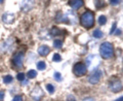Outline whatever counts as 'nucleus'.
Instances as JSON below:
<instances>
[{
    "label": "nucleus",
    "instance_id": "obj_32",
    "mask_svg": "<svg viewBox=\"0 0 123 101\" xmlns=\"http://www.w3.org/2000/svg\"><path fill=\"white\" fill-rule=\"evenodd\" d=\"M1 3H3V1H2V0H0V4H1Z\"/></svg>",
    "mask_w": 123,
    "mask_h": 101
},
{
    "label": "nucleus",
    "instance_id": "obj_22",
    "mask_svg": "<svg viewBox=\"0 0 123 101\" xmlns=\"http://www.w3.org/2000/svg\"><path fill=\"white\" fill-rule=\"evenodd\" d=\"M51 33L53 34V35H56V34H60L61 33V31L56 28V27H52V29H51Z\"/></svg>",
    "mask_w": 123,
    "mask_h": 101
},
{
    "label": "nucleus",
    "instance_id": "obj_8",
    "mask_svg": "<svg viewBox=\"0 0 123 101\" xmlns=\"http://www.w3.org/2000/svg\"><path fill=\"white\" fill-rule=\"evenodd\" d=\"M42 94H43V93H42L41 89L39 87H36L32 91V93H31V95H32V97L34 98V100H35V101H39L40 97H42Z\"/></svg>",
    "mask_w": 123,
    "mask_h": 101
},
{
    "label": "nucleus",
    "instance_id": "obj_4",
    "mask_svg": "<svg viewBox=\"0 0 123 101\" xmlns=\"http://www.w3.org/2000/svg\"><path fill=\"white\" fill-rule=\"evenodd\" d=\"M73 72H74V74L76 76L85 75L86 72H87V67H86V65L84 63L79 62V63H76L74 65V67H73Z\"/></svg>",
    "mask_w": 123,
    "mask_h": 101
},
{
    "label": "nucleus",
    "instance_id": "obj_18",
    "mask_svg": "<svg viewBox=\"0 0 123 101\" xmlns=\"http://www.w3.org/2000/svg\"><path fill=\"white\" fill-rule=\"evenodd\" d=\"M46 90L48 91V93H50V94H53V92H55V87L52 86V85L50 84H48V85H46Z\"/></svg>",
    "mask_w": 123,
    "mask_h": 101
},
{
    "label": "nucleus",
    "instance_id": "obj_27",
    "mask_svg": "<svg viewBox=\"0 0 123 101\" xmlns=\"http://www.w3.org/2000/svg\"><path fill=\"white\" fill-rule=\"evenodd\" d=\"M3 99H4V92L0 91V101H2Z\"/></svg>",
    "mask_w": 123,
    "mask_h": 101
},
{
    "label": "nucleus",
    "instance_id": "obj_14",
    "mask_svg": "<svg viewBox=\"0 0 123 101\" xmlns=\"http://www.w3.org/2000/svg\"><path fill=\"white\" fill-rule=\"evenodd\" d=\"M45 68H46L45 62H43V61H39V62L37 63V69H39V70H44Z\"/></svg>",
    "mask_w": 123,
    "mask_h": 101
},
{
    "label": "nucleus",
    "instance_id": "obj_26",
    "mask_svg": "<svg viewBox=\"0 0 123 101\" xmlns=\"http://www.w3.org/2000/svg\"><path fill=\"white\" fill-rule=\"evenodd\" d=\"M95 5H97L98 8H99L101 6H104V2H101V1H97L95 2Z\"/></svg>",
    "mask_w": 123,
    "mask_h": 101
},
{
    "label": "nucleus",
    "instance_id": "obj_11",
    "mask_svg": "<svg viewBox=\"0 0 123 101\" xmlns=\"http://www.w3.org/2000/svg\"><path fill=\"white\" fill-rule=\"evenodd\" d=\"M83 1L82 0H71V1H69V4L70 6H72L74 9H79L80 7L83 5Z\"/></svg>",
    "mask_w": 123,
    "mask_h": 101
},
{
    "label": "nucleus",
    "instance_id": "obj_3",
    "mask_svg": "<svg viewBox=\"0 0 123 101\" xmlns=\"http://www.w3.org/2000/svg\"><path fill=\"white\" fill-rule=\"evenodd\" d=\"M99 63H101V61H99V58L97 55H90V56L87 57L85 65H86L87 69L88 68L89 69H94L99 65Z\"/></svg>",
    "mask_w": 123,
    "mask_h": 101
},
{
    "label": "nucleus",
    "instance_id": "obj_7",
    "mask_svg": "<svg viewBox=\"0 0 123 101\" xmlns=\"http://www.w3.org/2000/svg\"><path fill=\"white\" fill-rule=\"evenodd\" d=\"M109 89L112 92H115V93L121 91L122 90V84H121V81L120 80H113V81H111L110 85H109Z\"/></svg>",
    "mask_w": 123,
    "mask_h": 101
},
{
    "label": "nucleus",
    "instance_id": "obj_6",
    "mask_svg": "<svg viewBox=\"0 0 123 101\" xmlns=\"http://www.w3.org/2000/svg\"><path fill=\"white\" fill-rule=\"evenodd\" d=\"M23 61H24V53L23 52L17 53L12 58V63L14 64V66H17V67H21L23 65Z\"/></svg>",
    "mask_w": 123,
    "mask_h": 101
},
{
    "label": "nucleus",
    "instance_id": "obj_15",
    "mask_svg": "<svg viewBox=\"0 0 123 101\" xmlns=\"http://www.w3.org/2000/svg\"><path fill=\"white\" fill-rule=\"evenodd\" d=\"M53 46H55V49H61L62 46H63V42H62V40H60V39H55L53 41Z\"/></svg>",
    "mask_w": 123,
    "mask_h": 101
},
{
    "label": "nucleus",
    "instance_id": "obj_10",
    "mask_svg": "<svg viewBox=\"0 0 123 101\" xmlns=\"http://www.w3.org/2000/svg\"><path fill=\"white\" fill-rule=\"evenodd\" d=\"M49 52H50V49L48 48L47 45H41L39 49H38V54H39L40 56L42 57H45V56H47Z\"/></svg>",
    "mask_w": 123,
    "mask_h": 101
},
{
    "label": "nucleus",
    "instance_id": "obj_28",
    "mask_svg": "<svg viewBox=\"0 0 123 101\" xmlns=\"http://www.w3.org/2000/svg\"><path fill=\"white\" fill-rule=\"evenodd\" d=\"M82 101H95V100L92 99V98H85V99H83Z\"/></svg>",
    "mask_w": 123,
    "mask_h": 101
},
{
    "label": "nucleus",
    "instance_id": "obj_21",
    "mask_svg": "<svg viewBox=\"0 0 123 101\" xmlns=\"http://www.w3.org/2000/svg\"><path fill=\"white\" fill-rule=\"evenodd\" d=\"M53 77H55V79L56 81H61L62 80V74H61L60 72H55V75H53Z\"/></svg>",
    "mask_w": 123,
    "mask_h": 101
},
{
    "label": "nucleus",
    "instance_id": "obj_12",
    "mask_svg": "<svg viewBox=\"0 0 123 101\" xmlns=\"http://www.w3.org/2000/svg\"><path fill=\"white\" fill-rule=\"evenodd\" d=\"M27 76H28L29 79H35V77L37 76V71L34 70V69H32V70H29L28 73H27Z\"/></svg>",
    "mask_w": 123,
    "mask_h": 101
},
{
    "label": "nucleus",
    "instance_id": "obj_9",
    "mask_svg": "<svg viewBox=\"0 0 123 101\" xmlns=\"http://www.w3.org/2000/svg\"><path fill=\"white\" fill-rule=\"evenodd\" d=\"M14 20V14L10 13H5L2 15V21L6 23V24H11Z\"/></svg>",
    "mask_w": 123,
    "mask_h": 101
},
{
    "label": "nucleus",
    "instance_id": "obj_1",
    "mask_svg": "<svg viewBox=\"0 0 123 101\" xmlns=\"http://www.w3.org/2000/svg\"><path fill=\"white\" fill-rule=\"evenodd\" d=\"M80 23L86 29H90L94 25V14L89 10H86L80 17Z\"/></svg>",
    "mask_w": 123,
    "mask_h": 101
},
{
    "label": "nucleus",
    "instance_id": "obj_20",
    "mask_svg": "<svg viewBox=\"0 0 123 101\" xmlns=\"http://www.w3.org/2000/svg\"><path fill=\"white\" fill-rule=\"evenodd\" d=\"M52 60L55 62H60L62 60V57L60 56V54H55L53 57H52Z\"/></svg>",
    "mask_w": 123,
    "mask_h": 101
},
{
    "label": "nucleus",
    "instance_id": "obj_13",
    "mask_svg": "<svg viewBox=\"0 0 123 101\" xmlns=\"http://www.w3.org/2000/svg\"><path fill=\"white\" fill-rule=\"evenodd\" d=\"M93 36H94L95 38H101V37L104 36V33H103L99 29H95V30L93 31Z\"/></svg>",
    "mask_w": 123,
    "mask_h": 101
},
{
    "label": "nucleus",
    "instance_id": "obj_19",
    "mask_svg": "<svg viewBox=\"0 0 123 101\" xmlns=\"http://www.w3.org/2000/svg\"><path fill=\"white\" fill-rule=\"evenodd\" d=\"M17 79H18V80H20V81H24L25 80V73H23V72L18 73Z\"/></svg>",
    "mask_w": 123,
    "mask_h": 101
},
{
    "label": "nucleus",
    "instance_id": "obj_25",
    "mask_svg": "<svg viewBox=\"0 0 123 101\" xmlns=\"http://www.w3.org/2000/svg\"><path fill=\"white\" fill-rule=\"evenodd\" d=\"M12 101H23V97L22 96H15L12 99Z\"/></svg>",
    "mask_w": 123,
    "mask_h": 101
},
{
    "label": "nucleus",
    "instance_id": "obj_5",
    "mask_svg": "<svg viewBox=\"0 0 123 101\" xmlns=\"http://www.w3.org/2000/svg\"><path fill=\"white\" fill-rule=\"evenodd\" d=\"M103 76V71L99 70V69H95L94 71H92V73L89 75L88 77V80H89V83L92 84V85H95L98 84L99 80H101Z\"/></svg>",
    "mask_w": 123,
    "mask_h": 101
},
{
    "label": "nucleus",
    "instance_id": "obj_29",
    "mask_svg": "<svg viewBox=\"0 0 123 101\" xmlns=\"http://www.w3.org/2000/svg\"><path fill=\"white\" fill-rule=\"evenodd\" d=\"M68 101H76L73 97H69V99H68Z\"/></svg>",
    "mask_w": 123,
    "mask_h": 101
},
{
    "label": "nucleus",
    "instance_id": "obj_30",
    "mask_svg": "<svg viewBox=\"0 0 123 101\" xmlns=\"http://www.w3.org/2000/svg\"><path fill=\"white\" fill-rule=\"evenodd\" d=\"M115 101H123V96L122 97H120V98H118V99H116Z\"/></svg>",
    "mask_w": 123,
    "mask_h": 101
},
{
    "label": "nucleus",
    "instance_id": "obj_17",
    "mask_svg": "<svg viewBox=\"0 0 123 101\" xmlns=\"http://www.w3.org/2000/svg\"><path fill=\"white\" fill-rule=\"evenodd\" d=\"M107 23V18L105 15H101V17L98 18V24L99 25H105Z\"/></svg>",
    "mask_w": 123,
    "mask_h": 101
},
{
    "label": "nucleus",
    "instance_id": "obj_16",
    "mask_svg": "<svg viewBox=\"0 0 123 101\" xmlns=\"http://www.w3.org/2000/svg\"><path fill=\"white\" fill-rule=\"evenodd\" d=\"M12 81V76L11 75H5L3 77V83L4 84H10Z\"/></svg>",
    "mask_w": 123,
    "mask_h": 101
},
{
    "label": "nucleus",
    "instance_id": "obj_24",
    "mask_svg": "<svg viewBox=\"0 0 123 101\" xmlns=\"http://www.w3.org/2000/svg\"><path fill=\"white\" fill-rule=\"evenodd\" d=\"M110 3H111L112 5H117V4H119V3H120V1H119V0H111Z\"/></svg>",
    "mask_w": 123,
    "mask_h": 101
},
{
    "label": "nucleus",
    "instance_id": "obj_2",
    "mask_svg": "<svg viewBox=\"0 0 123 101\" xmlns=\"http://www.w3.org/2000/svg\"><path fill=\"white\" fill-rule=\"evenodd\" d=\"M99 53L104 59H110L114 56V48L110 42H103L99 46Z\"/></svg>",
    "mask_w": 123,
    "mask_h": 101
},
{
    "label": "nucleus",
    "instance_id": "obj_23",
    "mask_svg": "<svg viewBox=\"0 0 123 101\" xmlns=\"http://www.w3.org/2000/svg\"><path fill=\"white\" fill-rule=\"evenodd\" d=\"M117 29V24L116 23H113V26H112V29H111V31H110V34H113L114 33V31Z\"/></svg>",
    "mask_w": 123,
    "mask_h": 101
},
{
    "label": "nucleus",
    "instance_id": "obj_31",
    "mask_svg": "<svg viewBox=\"0 0 123 101\" xmlns=\"http://www.w3.org/2000/svg\"><path fill=\"white\" fill-rule=\"evenodd\" d=\"M121 33V31L120 30H119V29H117V31H116V34H117V35H118V34H120Z\"/></svg>",
    "mask_w": 123,
    "mask_h": 101
}]
</instances>
